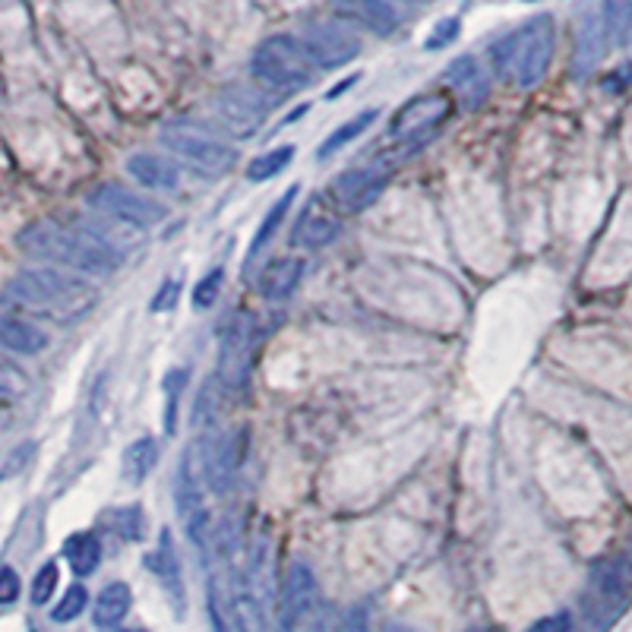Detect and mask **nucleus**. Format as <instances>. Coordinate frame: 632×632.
Listing matches in <instances>:
<instances>
[{"mask_svg":"<svg viewBox=\"0 0 632 632\" xmlns=\"http://www.w3.org/2000/svg\"><path fill=\"white\" fill-rule=\"evenodd\" d=\"M307 632H342V620L332 607H326V610H320V617L307 626Z\"/></svg>","mask_w":632,"mask_h":632,"instance_id":"nucleus-43","label":"nucleus"},{"mask_svg":"<svg viewBox=\"0 0 632 632\" xmlns=\"http://www.w3.org/2000/svg\"><path fill=\"white\" fill-rule=\"evenodd\" d=\"M19 576H16V569L4 566L0 569V604H13L19 598Z\"/></svg>","mask_w":632,"mask_h":632,"instance_id":"nucleus-40","label":"nucleus"},{"mask_svg":"<svg viewBox=\"0 0 632 632\" xmlns=\"http://www.w3.org/2000/svg\"><path fill=\"white\" fill-rule=\"evenodd\" d=\"M152 569L162 576L168 595L174 598L177 610H184V582H181V563H177V550H174V538L171 531H162V541H158V550L152 553Z\"/></svg>","mask_w":632,"mask_h":632,"instance_id":"nucleus-24","label":"nucleus"},{"mask_svg":"<svg viewBox=\"0 0 632 632\" xmlns=\"http://www.w3.org/2000/svg\"><path fill=\"white\" fill-rule=\"evenodd\" d=\"M158 462V446L152 437H140V440H133L127 449H124V459H121V474H124V481L127 484H143L149 478V471L155 468Z\"/></svg>","mask_w":632,"mask_h":632,"instance_id":"nucleus-28","label":"nucleus"},{"mask_svg":"<svg viewBox=\"0 0 632 632\" xmlns=\"http://www.w3.org/2000/svg\"><path fill=\"white\" fill-rule=\"evenodd\" d=\"M601 26L610 45L626 48L632 42V0H604Z\"/></svg>","mask_w":632,"mask_h":632,"instance_id":"nucleus-29","label":"nucleus"},{"mask_svg":"<svg viewBox=\"0 0 632 632\" xmlns=\"http://www.w3.org/2000/svg\"><path fill=\"white\" fill-rule=\"evenodd\" d=\"M32 452H35L32 443H26V446H19L16 452H10V459H7L4 471H0V478H13L16 471H23L26 468V459H32Z\"/></svg>","mask_w":632,"mask_h":632,"instance_id":"nucleus-42","label":"nucleus"},{"mask_svg":"<svg viewBox=\"0 0 632 632\" xmlns=\"http://www.w3.org/2000/svg\"><path fill=\"white\" fill-rule=\"evenodd\" d=\"M459 32H462V23H459V19H456V16H446V19H440L437 26H433V32L427 35L424 48H427V51H443L446 45L456 42Z\"/></svg>","mask_w":632,"mask_h":632,"instance_id":"nucleus-38","label":"nucleus"},{"mask_svg":"<svg viewBox=\"0 0 632 632\" xmlns=\"http://www.w3.org/2000/svg\"><path fill=\"white\" fill-rule=\"evenodd\" d=\"M342 632H370V614H367V607H354L351 614L342 620Z\"/></svg>","mask_w":632,"mask_h":632,"instance_id":"nucleus-44","label":"nucleus"},{"mask_svg":"<svg viewBox=\"0 0 632 632\" xmlns=\"http://www.w3.org/2000/svg\"><path fill=\"white\" fill-rule=\"evenodd\" d=\"M57 582H61V572H57V563H45L35 572L32 579V604H48L51 595L57 591Z\"/></svg>","mask_w":632,"mask_h":632,"instance_id":"nucleus-37","label":"nucleus"},{"mask_svg":"<svg viewBox=\"0 0 632 632\" xmlns=\"http://www.w3.org/2000/svg\"><path fill=\"white\" fill-rule=\"evenodd\" d=\"M380 117V111L377 108H370V111H361V114H354L348 124H342V127H335L326 140H323V146H316V158H329V155H335L342 146H348V143H354L358 140V136L377 121Z\"/></svg>","mask_w":632,"mask_h":632,"instance_id":"nucleus-30","label":"nucleus"},{"mask_svg":"<svg viewBox=\"0 0 632 632\" xmlns=\"http://www.w3.org/2000/svg\"><path fill=\"white\" fill-rule=\"evenodd\" d=\"M86 604H89V591L83 585H70L67 595L61 598V604L54 607L51 617H54V623H70V620H76L79 614H83Z\"/></svg>","mask_w":632,"mask_h":632,"instance_id":"nucleus-33","label":"nucleus"},{"mask_svg":"<svg viewBox=\"0 0 632 632\" xmlns=\"http://www.w3.org/2000/svg\"><path fill=\"white\" fill-rule=\"evenodd\" d=\"M162 146L203 174H225L237 162L234 146H228L225 140H219V136H209L196 127H181V124L165 127Z\"/></svg>","mask_w":632,"mask_h":632,"instance_id":"nucleus-7","label":"nucleus"},{"mask_svg":"<svg viewBox=\"0 0 632 632\" xmlns=\"http://www.w3.org/2000/svg\"><path fill=\"white\" fill-rule=\"evenodd\" d=\"M528 632H576V623H572V614L560 610V614L541 617L538 623H531Z\"/></svg>","mask_w":632,"mask_h":632,"instance_id":"nucleus-39","label":"nucleus"},{"mask_svg":"<svg viewBox=\"0 0 632 632\" xmlns=\"http://www.w3.org/2000/svg\"><path fill=\"white\" fill-rule=\"evenodd\" d=\"M108 525H111L124 541H140V538H143V528H146L143 509H140V506L111 509V512H108Z\"/></svg>","mask_w":632,"mask_h":632,"instance_id":"nucleus-32","label":"nucleus"},{"mask_svg":"<svg viewBox=\"0 0 632 632\" xmlns=\"http://www.w3.org/2000/svg\"><path fill=\"white\" fill-rule=\"evenodd\" d=\"M629 598H632V569L626 557L595 563L588 576V591L582 598L588 632H607L629 607Z\"/></svg>","mask_w":632,"mask_h":632,"instance_id":"nucleus-5","label":"nucleus"},{"mask_svg":"<svg viewBox=\"0 0 632 632\" xmlns=\"http://www.w3.org/2000/svg\"><path fill=\"white\" fill-rule=\"evenodd\" d=\"M130 604H133V595L130 588L124 582H111L102 588V595L95 598V607H92V620L95 626L102 629H111L121 623L127 614H130Z\"/></svg>","mask_w":632,"mask_h":632,"instance_id":"nucleus-25","label":"nucleus"},{"mask_svg":"<svg viewBox=\"0 0 632 632\" xmlns=\"http://www.w3.org/2000/svg\"><path fill=\"white\" fill-rule=\"evenodd\" d=\"M358 79H361V73H351V76L345 79V83H339V86H335V89L329 92V98H339L342 92H348V89H351L354 83H358Z\"/></svg>","mask_w":632,"mask_h":632,"instance_id":"nucleus-45","label":"nucleus"},{"mask_svg":"<svg viewBox=\"0 0 632 632\" xmlns=\"http://www.w3.org/2000/svg\"><path fill=\"white\" fill-rule=\"evenodd\" d=\"M320 585L307 563H291L279 595V632H301L307 617L316 610Z\"/></svg>","mask_w":632,"mask_h":632,"instance_id":"nucleus-12","label":"nucleus"},{"mask_svg":"<svg viewBox=\"0 0 632 632\" xmlns=\"http://www.w3.org/2000/svg\"><path fill=\"white\" fill-rule=\"evenodd\" d=\"M247 443H250L247 427H234L231 433H222V437L203 440V474L215 493H225L237 474H241V465L247 459Z\"/></svg>","mask_w":632,"mask_h":632,"instance_id":"nucleus-10","label":"nucleus"},{"mask_svg":"<svg viewBox=\"0 0 632 632\" xmlns=\"http://www.w3.org/2000/svg\"><path fill=\"white\" fill-rule=\"evenodd\" d=\"M335 234H339V219L329 215V209H323L320 203H310L298 219V225H294V231H291V244L323 247V244L332 241Z\"/></svg>","mask_w":632,"mask_h":632,"instance_id":"nucleus-22","label":"nucleus"},{"mask_svg":"<svg viewBox=\"0 0 632 632\" xmlns=\"http://www.w3.org/2000/svg\"><path fill=\"white\" fill-rule=\"evenodd\" d=\"M294 200H298V184L288 187V190L279 196V203H275V206L266 212V219L260 222V228H256L253 241H250V250H247L244 269H250V266H253V260H256V256H260V250H263V247L272 241V237H275V231H279V225L285 222V215H288V209L294 206Z\"/></svg>","mask_w":632,"mask_h":632,"instance_id":"nucleus-26","label":"nucleus"},{"mask_svg":"<svg viewBox=\"0 0 632 632\" xmlns=\"http://www.w3.org/2000/svg\"><path fill=\"white\" fill-rule=\"evenodd\" d=\"M443 79L459 92V98L465 102V108H481L484 102H487V95H490V83H487V76H484V70H481V64H478V57H471V54H462V57H456V61H452L449 67H446V73H443Z\"/></svg>","mask_w":632,"mask_h":632,"instance_id":"nucleus-18","label":"nucleus"},{"mask_svg":"<svg viewBox=\"0 0 632 632\" xmlns=\"http://www.w3.org/2000/svg\"><path fill=\"white\" fill-rule=\"evenodd\" d=\"M64 557L76 576H92L98 563H102V541L92 531H76L64 544Z\"/></svg>","mask_w":632,"mask_h":632,"instance_id":"nucleus-27","label":"nucleus"},{"mask_svg":"<svg viewBox=\"0 0 632 632\" xmlns=\"http://www.w3.org/2000/svg\"><path fill=\"white\" fill-rule=\"evenodd\" d=\"M408 4H418V0H408Z\"/></svg>","mask_w":632,"mask_h":632,"instance_id":"nucleus-48","label":"nucleus"},{"mask_svg":"<svg viewBox=\"0 0 632 632\" xmlns=\"http://www.w3.org/2000/svg\"><path fill=\"white\" fill-rule=\"evenodd\" d=\"M452 111L449 95L443 92H427L405 102L399 111H395L392 124H389V136L392 140H408V136H421L433 127H440Z\"/></svg>","mask_w":632,"mask_h":632,"instance_id":"nucleus-14","label":"nucleus"},{"mask_svg":"<svg viewBox=\"0 0 632 632\" xmlns=\"http://www.w3.org/2000/svg\"><path fill=\"white\" fill-rule=\"evenodd\" d=\"M0 348L13 354H42L48 348V335L23 316L0 313Z\"/></svg>","mask_w":632,"mask_h":632,"instance_id":"nucleus-21","label":"nucleus"},{"mask_svg":"<svg viewBox=\"0 0 632 632\" xmlns=\"http://www.w3.org/2000/svg\"><path fill=\"white\" fill-rule=\"evenodd\" d=\"M23 392H29V373L0 354V395H23Z\"/></svg>","mask_w":632,"mask_h":632,"instance_id":"nucleus-35","label":"nucleus"},{"mask_svg":"<svg viewBox=\"0 0 632 632\" xmlns=\"http://www.w3.org/2000/svg\"><path fill=\"white\" fill-rule=\"evenodd\" d=\"M604 45H607V35H604L601 19H598L595 13H585V16L579 19V32H576L572 76H576V79L591 76V70H595V67L601 64V57H604Z\"/></svg>","mask_w":632,"mask_h":632,"instance_id":"nucleus-19","label":"nucleus"},{"mask_svg":"<svg viewBox=\"0 0 632 632\" xmlns=\"http://www.w3.org/2000/svg\"><path fill=\"white\" fill-rule=\"evenodd\" d=\"M133 632H140V629H133Z\"/></svg>","mask_w":632,"mask_h":632,"instance_id":"nucleus-49","label":"nucleus"},{"mask_svg":"<svg viewBox=\"0 0 632 632\" xmlns=\"http://www.w3.org/2000/svg\"><path fill=\"white\" fill-rule=\"evenodd\" d=\"M553 48H557L553 16L541 13L535 19H528L516 32L503 35L490 48V61L506 83H512L516 89H535L550 70Z\"/></svg>","mask_w":632,"mask_h":632,"instance_id":"nucleus-3","label":"nucleus"},{"mask_svg":"<svg viewBox=\"0 0 632 632\" xmlns=\"http://www.w3.org/2000/svg\"><path fill=\"white\" fill-rule=\"evenodd\" d=\"M383 190H386V174L373 168H351L329 184V200L342 212H361L370 203H377Z\"/></svg>","mask_w":632,"mask_h":632,"instance_id":"nucleus-15","label":"nucleus"},{"mask_svg":"<svg viewBox=\"0 0 632 632\" xmlns=\"http://www.w3.org/2000/svg\"><path fill=\"white\" fill-rule=\"evenodd\" d=\"M89 206L95 212L108 215V219H117L133 228H152L158 222H165V215H168L162 209V203H155L149 196L136 193L130 187H121V184H98L89 193Z\"/></svg>","mask_w":632,"mask_h":632,"instance_id":"nucleus-8","label":"nucleus"},{"mask_svg":"<svg viewBox=\"0 0 632 632\" xmlns=\"http://www.w3.org/2000/svg\"><path fill=\"white\" fill-rule=\"evenodd\" d=\"M184 383H187V370H168L165 377V395H168V405H165V430L174 433L177 427V402H181V392H184Z\"/></svg>","mask_w":632,"mask_h":632,"instance_id":"nucleus-34","label":"nucleus"},{"mask_svg":"<svg viewBox=\"0 0 632 632\" xmlns=\"http://www.w3.org/2000/svg\"><path fill=\"white\" fill-rule=\"evenodd\" d=\"M177 294H181V285L177 282H165L162 288H158V294L152 298V313H165L177 304Z\"/></svg>","mask_w":632,"mask_h":632,"instance_id":"nucleus-41","label":"nucleus"},{"mask_svg":"<svg viewBox=\"0 0 632 632\" xmlns=\"http://www.w3.org/2000/svg\"><path fill=\"white\" fill-rule=\"evenodd\" d=\"M301 45L310 57V64L320 70H339L361 54V38L345 23H316L304 32Z\"/></svg>","mask_w":632,"mask_h":632,"instance_id":"nucleus-9","label":"nucleus"},{"mask_svg":"<svg viewBox=\"0 0 632 632\" xmlns=\"http://www.w3.org/2000/svg\"><path fill=\"white\" fill-rule=\"evenodd\" d=\"M212 108H215V114H219V121L234 136H244V140H250V136L266 121V98L253 86H244V83H231V86L219 89Z\"/></svg>","mask_w":632,"mask_h":632,"instance_id":"nucleus-11","label":"nucleus"},{"mask_svg":"<svg viewBox=\"0 0 632 632\" xmlns=\"http://www.w3.org/2000/svg\"><path fill=\"white\" fill-rule=\"evenodd\" d=\"M253 339H256V326L253 316L241 313L234 320V326L228 329L225 342H222V358H219V380L228 392H241L247 377H250V361H253Z\"/></svg>","mask_w":632,"mask_h":632,"instance_id":"nucleus-13","label":"nucleus"},{"mask_svg":"<svg viewBox=\"0 0 632 632\" xmlns=\"http://www.w3.org/2000/svg\"><path fill=\"white\" fill-rule=\"evenodd\" d=\"M389 632H402V629H392V626H389Z\"/></svg>","mask_w":632,"mask_h":632,"instance_id":"nucleus-47","label":"nucleus"},{"mask_svg":"<svg viewBox=\"0 0 632 632\" xmlns=\"http://www.w3.org/2000/svg\"><path fill=\"white\" fill-rule=\"evenodd\" d=\"M250 73L260 86L288 95L313 83V64L304 45L291 35H269L250 57Z\"/></svg>","mask_w":632,"mask_h":632,"instance_id":"nucleus-4","label":"nucleus"},{"mask_svg":"<svg viewBox=\"0 0 632 632\" xmlns=\"http://www.w3.org/2000/svg\"><path fill=\"white\" fill-rule=\"evenodd\" d=\"M487 632H493V629H487Z\"/></svg>","mask_w":632,"mask_h":632,"instance_id":"nucleus-50","label":"nucleus"},{"mask_svg":"<svg viewBox=\"0 0 632 632\" xmlns=\"http://www.w3.org/2000/svg\"><path fill=\"white\" fill-rule=\"evenodd\" d=\"M626 563H629V569H632V544H629V557H626Z\"/></svg>","mask_w":632,"mask_h":632,"instance_id":"nucleus-46","label":"nucleus"},{"mask_svg":"<svg viewBox=\"0 0 632 632\" xmlns=\"http://www.w3.org/2000/svg\"><path fill=\"white\" fill-rule=\"evenodd\" d=\"M301 279H304V260H298V256H279V260L263 266L256 285H260V294L266 301H285L301 285Z\"/></svg>","mask_w":632,"mask_h":632,"instance_id":"nucleus-20","label":"nucleus"},{"mask_svg":"<svg viewBox=\"0 0 632 632\" xmlns=\"http://www.w3.org/2000/svg\"><path fill=\"white\" fill-rule=\"evenodd\" d=\"M266 588H269V538L260 535L250 547L244 569L234 576V620L241 632H266Z\"/></svg>","mask_w":632,"mask_h":632,"instance_id":"nucleus-6","label":"nucleus"},{"mask_svg":"<svg viewBox=\"0 0 632 632\" xmlns=\"http://www.w3.org/2000/svg\"><path fill=\"white\" fill-rule=\"evenodd\" d=\"M177 512H181V522H184V531H187L190 544L206 547V538H209V512H206L200 484H196V478H193L187 456L181 462V474H177Z\"/></svg>","mask_w":632,"mask_h":632,"instance_id":"nucleus-16","label":"nucleus"},{"mask_svg":"<svg viewBox=\"0 0 632 632\" xmlns=\"http://www.w3.org/2000/svg\"><path fill=\"white\" fill-rule=\"evenodd\" d=\"M16 244L26 256L83 275H111L121 266V253L98 231L83 225H64L57 219H38L26 225L23 234L16 237Z\"/></svg>","mask_w":632,"mask_h":632,"instance_id":"nucleus-1","label":"nucleus"},{"mask_svg":"<svg viewBox=\"0 0 632 632\" xmlns=\"http://www.w3.org/2000/svg\"><path fill=\"white\" fill-rule=\"evenodd\" d=\"M219 291H222V269H212L209 275H203V279L193 285V307L209 310L215 301H219Z\"/></svg>","mask_w":632,"mask_h":632,"instance_id":"nucleus-36","label":"nucleus"},{"mask_svg":"<svg viewBox=\"0 0 632 632\" xmlns=\"http://www.w3.org/2000/svg\"><path fill=\"white\" fill-rule=\"evenodd\" d=\"M127 171L133 181L143 184L146 190H177V184H181L177 165L158 155H133L127 162Z\"/></svg>","mask_w":632,"mask_h":632,"instance_id":"nucleus-23","label":"nucleus"},{"mask_svg":"<svg viewBox=\"0 0 632 632\" xmlns=\"http://www.w3.org/2000/svg\"><path fill=\"white\" fill-rule=\"evenodd\" d=\"M335 16H339V23L361 26L380 38L392 35L402 23V16L395 13L389 0H335Z\"/></svg>","mask_w":632,"mask_h":632,"instance_id":"nucleus-17","label":"nucleus"},{"mask_svg":"<svg viewBox=\"0 0 632 632\" xmlns=\"http://www.w3.org/2000/svg\"><path fill=\"white\" fill-rule=\"evenodd\" d=\"M7 294L16 301L29 307L38 316H48L54 323H76L95 307L98 294L95 288L79 279V275H70L64 269H23L16 279L7 285Z\"/></svg>","mask_w":632,"mask_h":632,"instance_id":"nucleus-2","label":"nucleus"},{"mask_svg":"<svg viewBox=\"0 0 632 632\" xmlns=\"http://www.w3.org/2000/svg\"><path fill=\"white\" fill-rule=\"evenodd\" d=\"M291 158H294V146H279V149H272V152L256 155L253 162L247 165V181H253V184L272 181V177H279L288 168Z\"/></svg>","mask_w":632,"mask_h":632,"instance_id":"nucleus-31","label":"nucleus"}]
</instances>
